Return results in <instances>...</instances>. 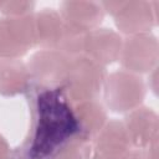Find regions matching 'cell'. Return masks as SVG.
<instances>
[{
	"label": "cell",
	"instance_id": "obj_1",
	"mask_svg": "<svg viewBox=\"0 0 159 159\" xmlns=\"http://www.w3.org/2000/svg\"><path fill=\"white\" fill-rule=\"evenodd\" d=\"M106 68L84 55L71 58L63 92L70 104L94 99L103 88Z\"/></svg>",
	"mask_w": 159,
	"mask_h": 159
},
{
	"label": "cell",
	"instance_id": "obj_2",
	"mask_svg": "<svg viewBox=\"0 0 159 159\" xmlns=\"http://www.w3.org/2000/svg\"><path fill=\"white\" fill-rule=\"evenodd\" d=\"M101 5L104 12L114 17L117 29L127 36L147 34L158 24V1H103Z\"/></svg>",
	"mask_w": 159,
	"mask_h": 159
},
{
	"label": "cell",
	"instance_id": "obj_3",
	"mask_svg": "<svg viewBox=\"0 0 159 159\" xmlns=\"http://www.w3.org/2000/svg\"><path fill=\"white\" fill-rule=\"evenodd\" d=\"M102 89L106 106L116 113H128L139 107L147 92L143 78L125 70L107 75Z\"/></svg>",
	"mask_w": 159,
	"mask_h": 159
},
{
	"label": "cell",
	"instance_id": "obj_4",
	"mask_svg": "<svg viewBox=\"0 0 159 159\" xmlns=\"http://www.w3.org/2000/svg\"><path fill=\"white\" fill-rule=\"evenodd\" d=\"M35 46L34 14L0 17V57L20 58Z\"/></svg>",
	"mask_w": 159,
	"mask_h": 159
},
{
	"label": "cell",
	"instance_id": "obj_5",
	"mask_svg": "<svg viewBox=\"0 0 159 159\" xmlns=\"http://www.w3.org/2000/svg\"><path fill=\"white\" fill-rule=\"evenodd\" d=\"M158 58V40L153 34L147 32L128 36L123 40L118 60L123 70L139 75L154 70L157 67Z\"/></svg>",
	"mask_w": 159,
	"mask_h": 159
},
{
	"label": "cell",
	"instance_id": "obj_6",
	"mask_svg": "<svg viewBox=\"0 0 159 159\" xmlns=\"http://www.w3.org/2000/svg\"><path fill=\"white\" fill-rule=\"evenodd\" d=\"M70 62L71 58L57 50H40L27 62L30 78L45 88L63 86Z\"/></svg>",
	"mask_w": 159,
	"mask_h": 159
},
{
	"label": "cell",
	"instance_id": "obj_7",
	"mask_svg": "<svg viewBox=\"0 0 159 159\" xmlns=\"http://www.w3.org/2000/svg\"><path fill=\"white\" fill-rule=\"evenodd\" d=\"M122 43L123 39L114 30L97 27L86 34L83 55L104 67L119 58Z\"/></svg>",
	"mask_w": 159,
	"mask_h": 159
},
{
	"label": "cell",
	"instance_id": "obj_8",
	"mask_svg": "<svg viewBox=\"0 0 159 159\" xmlns=\"http://www.w3.org/2000/svg\"><path fill=\"white\" fill-rule=\"evenodd\" d=\"M125 127L132 148H147L158 142V116L145 106H139L127 113Z\"/></svg>",
	"mask_w": 159,
	"mask_h": 159
},
{
	"label": "cell",
	"instance_id": "obj_9",
	"mask_svg": "<svg viewBox=\"0 0 159 159\" xmlns=\"http://www.w3.org/2000/svg\"><path fill=\"white\" fill-rule=\"evenodd\" d=\"M58 12L67 25L86 34L97 29L106 14L101 2L84 0L62 1Z\"/></svg>",
	"mask_w": 159,
	"mask_h": 159
},
{
	"label": "cell",
	"instance_id": "obj_10",
	"mask_svg": "<svg viewBox=\"0 0 159 159\" xmlns=\"http://www.w3.org/2000/svg\"><path fill=\"white\" fill-rule=\"evenodd\" d=\"M72 116L76 124L75 135L87 142L93 140L107 123L106 108L97 98L72 104Z\"/></svg>",
	"mask_w": 159,
	"mask_h": 159
},
{
	"label": "cell",
	"instance_id": "obj_11",
	"mask_svg": "<svg viewBox=\"0 0 159 159\" xmlns=\"http://www.w3.org/2000/svg\"><path fill=\"white\" fill-rule=\"evenodd\" d=\"M35 46L41 50H56L65 29V21L58 11L45 7L34 15Z\"/></svg>",
	"mask_w": 159,
	"mask_h": 159
},
{
	"label": "cell",
	"instance_id": "obj_12",
	"mask_svg": "<svg viewBox=\"0 0 159 159\" xmlns=\"http://www.w3.org/2000/svg\"><path fill=\"white\" fill-rule=\"evenodd\" d=\"M30 80L27 65L20 58H0V94L12 97L25 92Z\"/></svg>",
	"mask_w": 159,
	"mask_h": 159
},
{
	"label": "cell",
	"instance_id": "obj_13",
	"mask_svg": "<svg viewBox=\"0 0 159 159\" xmlns=\"http://www.w3.org/2000/svg\"><path fill=\"white\" fill-rule=\"evenodd\" d=\"M84 39H86V32L80 31L65 22V29L56 50L63 53L65 56H67L68 58L78 57L83 55Z\"/></svg>",
	"mask_w": 159,
	"mask_h": 159
},
{
	"label": "cell",
	"instance_id": "obj_14",
	"mask_svg": "<svg viewBox=\"0 0 159 159\" xmlns=\"http://www.w3.org/2000/svg\"><path fill=\"white\" fill-rule=\"evenodd\" d=\"M92 147L89 142L73 135L56 149L52 159H91Z\"/></svg>",
	"mask_w": 159,
	"mask_h": 159
},
{
	"label": "cell",
	"instance_id": "obj_15",
	"mask_svg": "<svg viewBox=\"0 0 159 159\" xmlns=\"http://www.w3.org/2000/svg\"><path fill=\"white\" fill-rule=\"evenodd\" d=\"M32 1H0V11L4 16H22L32 14Z\"/></svg>",
	"mask_w": 159,
	"mask_h": 159
},
{
	"label": "cell",
	"instance_id": "obj_16",
	"mask_svg": "<svg viewBox=\"0 0 159 159\" xmlns=\"http://www.w3.org/2000/svg\"><path fill=\"white\" fill-rule=\"evenodd\" d=\"M132 149L123 148H108V147H93L91 159H128Z\"/></svg>",
	"mask_w": 159,
	"mask_h": 159
},
{
	"label": "cell",
	"instance_id": "obj_17",
	"mask_svg": "<svg viewBox=\"0 0 159 159\" xmlns=\"http://www.w3.org/2000/svg\"><path fill=\"white\" fill-rule=\"evenodd\" d=\"M128 159H158V142L147 148H134L129 152Z\"/></svg>",
	"mask_w": 159,
	"mask_h": 159
},
{
	"label": "cell",
	"instance_id": "obj_18",
	"mask_svg": "<svg viewBox=\"0 0 159 159\" xmlns=\"http://www.w3.org/2000/svg\"><path fill=\"white\" fill-rule=\"evenodd\" d=\"M0 159H10V145L0 134Z\"/></svg>",
	"mask_w": 159,
	"mask_h": 159
}]
</instances>
